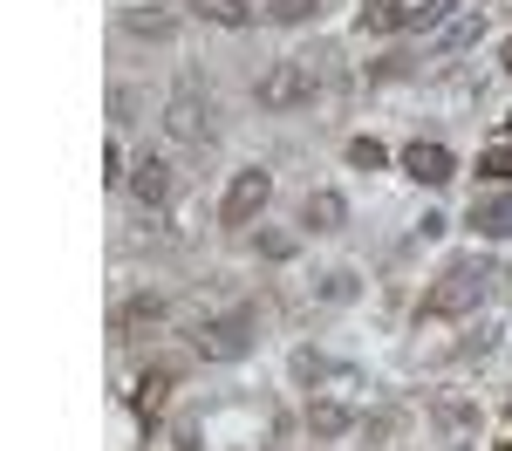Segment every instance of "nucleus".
Segmentation results:
<instances>
[{
  "instance_id": "obj_1",
  "label": "nucleus",
  "mask_w": 512,
  "mask_h": 451,
  "mask_svg": "<svg viewBox=\"0 0 512 451\" xmlns=\"http://www.w3.org/2000/svg\"><path fill=\"white\" fill-rule=\"evenodd\" d=\"M492 281H499V267H485L478 253H465V260H451L444 274H437L431 287H424V322H451V315H472L478 301L492 294Z\"/></svg>"
},
{
  "instance_id": "obj_2",
  "label": "nucleus",
  "mask_w": 512,
  "mask_h": 451,
  "mask_svg": "<svg viewBox=\"0 0 512 451\" xmlns=\"http://www.w3.org/2000/svg\"><path fill=\"white\" fill-rule=\"evenodd\" d=\"M321 89V55H294V62H274L267 82H260V103L267 110H294V103H315Z\"/></svg>"
},
{
  "instance_id": "obj_3",
  "label": "nucleus",
  "mask_w": 512,
  "mask_h": 451,
  "mask_svg": "<svg viewBox=\"0 0 512 451\" xmlns=\"http://www.w3.org/2000/svg\"><path fill=\"white\" fill-rule=\"evenodd\" d=\"M267 199H274V178H267L260 164L233 171V185H226V205H219V226H226V233H246V226L267 212Z\"/></svg>"
},
{
  "instance_id": "obj_4",
  "label": "nucleus",
  "mask_w": 512,
  "mask_h": 451,
  "mask_svg": "<svg viewBox=\"0 0 512 451\" xmlns=\"http://www.w3.org/2000/svg\"><path fill=\"white\" fill-rule=\"evenodd\" d=\"M246 349H253V315H246V308L198 328V356H205V363H239Z\"/></svg>"
},
{
  "instance_id": "obj_5",
  "label": "nucleus",
  "mask_w": 512,
  "mask_h": 451,
  "mask_svg": "<svg viewBox=\"0 0 512 451\" xmlns=\"http://www.w3.org/2000/svg\"><path fill=\"white\" fill-rule=\"evenodd\" d=\"M164 130L178 137V144H198L205 137V96H198V76H185L171 89V103H164Z\"/></svg>"
},
{
  "instance_id": "obj_6",
  "label": "nucleus",
  "mask_w": 512,
  "mask_h": 451,
  "mask_svg": "<svg viewBox=\"0 0 512 451\" xmlns=\"http://www.w3.org/2000/svg\"><path fill=\"white\" fill-rule=\"evenodd\" d=\"M403 171H410L417 185H431V192H437V185H451V178H458V158H451L437 137H417V144L403 151Z\"/></svg>"
},
{
  "instance_id": "obj_7",
  "label": "nucleus",
  "mask_w": 512,
  "mask_h": 451,
  "mask_svg": "<svg viewBox=\"0 0 512 451\" xmlns=\"http://www.w3.org/2000/svg\"><path fill=\"white\" fill-rule=\"evenodd\" d=\"M478 35H485V7H472V0H465L444 28H431V35H424V48H431V55H458V48H472Z\"/></svg>"
},
{
  "instance_id": "obj_8",
  "label": "nucleus",
  "mask_w": 512,
  "mask_h": 451,
  "mask_svg": "<svg viewBox=\"0 0 512 451\" xmlns=\"http://www.w3.org/2000/svg\"><path fill=\"white\" fill-rule=\"evenodd\" d=\"M342 226H349V199H342V192L321 185V192L301 199V233H342Z\"/></svg>"
},
{
  "instance_id": "obj_9",
  "label": "nucleus",
  "mask_w": 512,
  "mask_h": 451,
  "mask_svg": "<svg viewBox=\"0 0 512 451\" xmlns=\"http://www.w3.org/2000/svg\"><path fill=\"white\" fill-rule=\"evenodd\" d=\"M472 233L478 240H512V192H478L472 199Z\"/></svg>"
},
{
  "instance_id": "obj_10",
  "label": "nucleus",
  "mask_w": 512,
  "mask_h": 451,
  "mask_svg": "<svg viewBox=\"0 0 512 451\" xmlns=\"http://www.w3.org/2000/svg\"><path fill=\"white\" fill-rule=\"evenodd\" d=\"M130 192H137V205H144V212H158V205L171 199V164H164V158H137Z\"/></svg>"
},
{
  "instance_id": "obj_11",
  "label": "nucleus",
  "mask_w": 512,
  "mask_h": 451,
  "mask_svg": "<svg viewBox=\"0 0 512 451\" xmlns=\"http://www.w3.org/2000/svg\"><path fill=\"white\" fill-rule=\"evenodd\" d=\"M362 35H396V28H410V7H396V0H362Z\"/></svg>"
},
{
  "instance_id": "obj_12",
  "label": "nucleus",
  "mask_w": 512,
  "mask_h": 451,
  "mask_svg": "<svg viewBox=\"0 0 512 451\" xmlns=\"http://www.w3.org/2000/svg\"><path fill=\"white\" fill-rule=\"evenodd\" d=\"M198 21H212V28H253V7L246 0H192Z\"/></svg>"
},
{
  "instance_id": "obj_13",
  "label": "nucleus",
  "mask_w": 512,
  "mask_h": 451,
  "mask_svg": "<svg viewBox=\"0 0 512 451\" xmlns=\"http://www.w3.org/2000/svg\"><path fill=\"white\" fill-rule=\"evenodd\" d=\"M349 424H355V417L342 404H328V397H321V404H308V431H315V438H342Z\"/></svg>"
},
{
  "instance_id": "obj_14",
  "label": "nucleus",
  "mask_w": 512,
  "mask_h": 451,
  "mask_svg": "<svg viewBox=\"0 0 512 451\" xmlns=\"http://www.w3.org/2000/svg\"><path fill=\"white\" fill-rule=\"evenodd\" d=\"M151 322H164V301H158V294H137V301L117 315V335H130V328H151Z\"/></svg>"
},
{
  "instance_id": "obj_15",
  "label": "nucleus",
  "mask_w": 512,
  "mask_h": 451,
  "mask_svg": "<svg viewBox=\"0 0 512 451\" xmlns=\"http://www.w3.org/2000/svg\"><path fill=\"white\" fill-rule=\"evenodd\" d=\"M164 390H171V369H158V376H144V390H137V417H144V424H151V417L164 410Z\"/></svg>"
},
{
  "instance_id": "obj_16",
  "label": "nucleus",
  "mask_w": 512,
  "mask_h": 451,
  "mask_svg": "<svg viewBox=\"0 0 512 451\" xmlns=\"http://www.w3.org/2000/svg\"><path fill=\"white\" fill-rule=\"evenodd\" d=\"M458 7H465V0H424V7H410V28H424V35H431V28H444Z\"/></svg>"
},
{
  "instance_id": "obj_17",
  "label": "nucleus",
  "mask_w": 512,
  "mask_h": 451,
  "mask_svg": "<svg viewBox=\"0 0 512 451\" xmlns=\"http://www.w3.org/2000/svg\"><path fill=\"white\" fill-rule=\"evenodd\" d=\"M478 171H485L492 185H512V137H499V144H492V151L478 158Z\"/></svg>"
},
{
  "instance_id": "obj_18",
  "label": "nucleus",
  "mask_w": 512,
  "mask_h": 451,
  "mask_svg": "<svg viewBox=\"0 0 512 451\" xmlns=\"http://www.w3.org/2000/svg\"><path fill=\"white\" fill-rule=\"evenodd\" d=\"M383 158H390V151H383L376 137H355V144H349V164H355V171H383Z\"/></svg>"
},
{
  "instance_id": "obj_19",
  "label": "nucleus",
  "mask_w": 512,
  "mask_h": 451,
  "mask_svg": "<svg viewBox=\"0 0 512 451\" xmlns=\"http://www.w3.org/2000/svg\"><path fill=\"white\" fill-rule=\"evenodd\" d=\"M355 287H362V281H355L349 267H335V274L321 281V301H355Z\"/></svg>"
},
{
  "instance_id": "obj_20",
  "label": "nucleus",
  "mask_w": 512,
  "mask_h": 451,
  "mask_svg": "<svg viewBox=\"0 0 512 451\" xmlns=\"http://www.w3.org/2000/svg\"><path fill=\"white\" fill-rule=\"evenodd\" d=\"M321 0H267V21H308Z\"/></svg>"
},
{
  "instance_id": "obj_21",
  "label": "nucleus",
  "mask_w": 512,
  "mask_h": 451,
  "mask_svg": "<svg viewBox=\"0 0 512 451\" xmlns=\"http://www.w3.org/2000/svg\"><path fill=\"white\" fill-rule=\"evenodd\" d=\"M110 117H117V123H130V117H137V89H123V82L110 89Z\"/></svg>"
},
{
  "instance_id": "obj_22",
  "label": "nucleus",
  "mask_w": 512,
  "mask_h": 451,
  "mask_svg": "<svg viewBox=\"0 0 512 451\" xmlns=\"http://www.w3.org/2000/svg\"><path fill=\"white\" fill-rule=\"evenodd\" d=\"M294 233H260V253H267V260H287V253H294Z\"/></svg>"
},
{
  "instance_id": "obj_23",
  "label": "nucleus",
  "mask_w": 512,
  "mask_h": 451,
  "mask_svg": "<svg viewBox=\"0 0 512 451\" xmlns=\"http://www.w3.org/2000/svg\"><path fill=\"white\" fill-rule=\"evenodd\" d=\"M130 35H171V21H164V14H130Z\"/></svg>"
},
{
  "instance_id": "obj_24",
  "label": "nucleus",
  "mask_w": 512,
  "mask_h": 451,
  "mask_svg": "<svg viewBox=\"0 0 512 451\" xmlns=\"http://www.w3.org/2000/svg\"><path fill=\"white\" fill-rule=\"evenodd\" d=\"M321 369H328V363H321V356H315V349H301V356H294V376H301V383H315V376H321Z\"/></svg>"
},
{
  "instance_id": "obj_25",
  "label": "nucleus",
  "mask_w": 512,
  "mask_h": 451,
  "mask_svg": "<svg viewBox=\"0 0 512 451\" xmlns=\"http://www.w3.org/2000/svg\"><path fill=\"white\" fill-rule=\"evenodd\" d=\"M103 178H110V185H123V178H130V171H123V144H110V151H103Z\"/></svg>"
},
{
  "instance_id": "obj_26",
  "label": "nucleus",
  "mask_w": 512,
  "mask_h": 451,
  "mask_svg": "<svg viewBox=\"0 0 512 451\" xmlns=\"http://www.w3.org/2000/svg\"><path fill=\"white\" fill-rule=\"evenodd\" d=\"M506 76H512V41H506Z\"/></svg>"
},
{
  "instance_id": "obj_27",
  "label": "nucleus",
  "mask_w": 512,
  "mask_h": 451,
  "mask_svg": "<svg viewBox=\"0 0 512 451\" xmlns=\"http://www.w3.org/2000/svg\"><path fill=\"white\" fill-rule=\"evenodd\" d=\"M506 410H512V404H506Z\"/></svg>"
}]
</instances>
